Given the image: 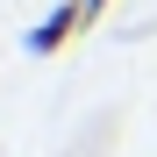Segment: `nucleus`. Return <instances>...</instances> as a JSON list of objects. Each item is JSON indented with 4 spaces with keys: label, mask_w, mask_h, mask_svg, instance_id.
Listing matches in <instances>:
<instances>
[{
    "label": "nucleus",
    "mask_w": 157,
    "mask_h": 157,
    "mask_svg": "<svg viewBox=\"0 0 157 157\" xmlns=\"http://www.w3.org/2000/svg\"><path fill=\"white\" fill-rule=\"evenodd\" d=\"M78 29H86V0H57V7H50L36 29L21 36V50H29V57H57V50H64Z\"/></svg>",
    "instance_id": "f257e3e1"
},
{
    "label": "nucleus",
    "mask_w": 157,
    "mask_h": 157,
    "mask_svg": "<svg viewBox=\"0 0 157 157\" xmlns=\"http://www.w3.org/2000/svg\"><path fill=\"white\" fill-rule=\"evenodd\" d=\"M114 7V0H86V21H100V14H107Z\"/></svg>",
    "instance_id": "f03ea898"
}]
</instances>
